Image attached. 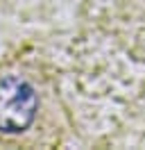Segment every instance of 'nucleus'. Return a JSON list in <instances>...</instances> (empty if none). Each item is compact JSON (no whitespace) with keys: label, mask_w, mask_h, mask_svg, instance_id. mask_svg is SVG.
Wrapping results in <instances>:
<instances>
[{"label":"nucleus","mask_w":145,"mask_h":150,"mask_svg":"<svg viewBox=\"0 0 145 150\" xmlns=\"http://www.w3.org/2000/svg\"><path fill=\"white\" fill-rule=\"evenodd\" d=\"M39 98L34 86L18 75L0 77V132L20 134L36 118Z\"/></svg>","instance_id":"f257e3e1"}]
</instances>
